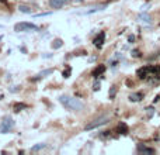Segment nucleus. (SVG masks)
I'll list each match as a JSON object with an SVG mask.
<instances>
[{
	"instance_id": "f257e3e1",
	"label": "nucleus",
	"mask_w": 160,
	"mask_h": 155,
	"mask_svg": "<svg viewBox=\"0 0 160 155\" xmlns=\"http://www.w3.org/2000/svg\"><path fill=\"white\" fill-rule=\"evenodd\" d=\"M59 103L63 106L65 109L70 111H82L84 109V104L76 97H72V96H61L59 97Z\"/></svg>"
},
{
	"instance_id": "f03ea898",
	"label": "nucleus",
	"mask_w": 160,
	"mask_h": 155,
	"mask_svg": "<svg viewBox=\"0 0 160 155\" xmlns=\"http://www.w3.org/2000/svg\"><path fill=\"white\" fill-rule=\"evenodd\" d=\"M37 31L38 27L34 24V23H28V21H21V23H17L14 25V31L17 33H27V31Z\"/></svg>"
},
{
	"instance_id": "7ed1b4c3",
	"label": "nucleus",
	"mask_w": 160,
	"mask_h": 155,
	"mask_svg": "<svg viewBox=\"0 0 160 155\" xmlns=\"http://www.w3.org/2000/svg\"><path fill=\"white\" fill-rule=\"evenodd\" d=\"M110 121V117L108 116H100V117H97V119H94L91 123H89L87 126H86V131L87 130H94V128H97V127H100V126H104V124H107V123Z\"/></svg>"
},
{
	"instance_id": "20e7f679",
	"label": "nucleus",
	"mask_w": 160,
	"mask_h": 155,
	"mask_svg": "<svg viewBox=\"0 0 160 155\" xmlns=\"http://www.w3.org/2000/svg\"><path fill=\"white\" fill-rule=\"evenodd\" d=\"M14 128V120L11 117H4L0 123V134H7Z\"/></svg>"
},
{
	"instance_id": "39448f33",
	"label": "nucleus",
	"mask_w": 160,
	"mask_h": 155,
	"mask_svg": "<svg viewBox=\"0 0 160 155\" xmlns=\"http://www.w3.org/2000/svg\"><path fill=\"white\" fill-rule=\"evenodd\" d=\"M104 41H106V33H104V31H101V33L94 38L93 44H94V47H97V48H101L103 44H104Z\"/></svg>"
},
{
	"instance_id": "423d86ee",
	"label": "nucleus",
	"mask_w": 160,
	"mask_h": 155,
	"mask_svg": "<svg viewBox=\"0 0 160 155\" xmlns=\"http://www.w3.org/2000/svg\"><path fill=\"white\" fill-rule=\"evenodd\" d=\"M69 0H49V6L51 9H62Z\"/></svg>"
},
{
	"instance_id": "0eeeda50",
	"label": "nucleus",
	"mask_w": 160,
	"mask_h": 155,
	"mask_svg": "<svg viewBox=\"0 0 160 155\" xmlns=\"http://www.w3.org/2000/svg\"><path fill=\"white\" fill-rule=\"evenodd\" d=\"M52 72H53V69H52V68H49V69H44L42 72H39L38 75H35V76L32 78L31 80H32V82H37V80H39V79H42V78L48 76V75H51Z\"/></svg>"
},
{
	"instance_id": "6e6552de",
	"label": "nucleus",
	"mask_w": 160,
	"mask_h": 155,
	"mask_svg": "<svg viewBox=\"0 0 160 155\" xmlns=\"http://www.w3.org/2000/svg\"><path fill=\"white\" fill-rule=\"evenodd\" d=\"M149 73H150V67H143L140 69H138V72H136L139 79H146L149 76Z\"/></svg>"
},
{
	"instance_id": "1a4fd4ad",
	"label": "nucleus",
	"mask_w": 160,
	"mask_h": 155,
	"mask_svg": "<svg viewBox=\"0 0 160 155\" xmlns=\"http://www.w3.org/2000/svg\"><path fill=\"white\" fill-rule=\"evenodd\" d=\"M104 72H106V67H104V65H98V67L93 71V73H91V75H93L94 78H98L100 75H103Z\"/></svg>"
},
{
	"instance_id": "9d476101",
	"label": "nucleus",
	"mask_w": 160,
	"mask_h": 155,
	"mask_svg": "<svg viewBox=\"0 0 160 155\" xmlns=\"http://www.w3.org/2000/svg\"><path fill=\"white\" fill-rule=\"evenodd\" d=\"M138 20L143 23H152V17H150L149 14H146V13H140L138 16Z\"/></svg>"
},
{
	"instance_id": "9b49d317",
	"label": "nucleus",
	"mask_w": 160,
	"mask_h": 155,
	"mask_svg": "<svg viewBox=\"0 0 160 155\" xmlns=\"http://www.w3.org/2000/svg\"><path fill=\"white\" fill-rule=\"evenodd\" d=\"M142 99H143L142 93H132V95H129V100L131 102H140Z\"/></svg>"
},
{
	"instance_id": "f8f14e48",
	"label": "nucleus",
	"mask_w": 160,
	"mask_h": 155,
	"mask_svg": "<svg viewBox=\"0 0 160 155\" xmlns=\"http://www.w3.org/2000/svg\"><path fill=\"white\" fill-rule=\"evenodd\" d=\"M138 151L139 152H146V154H155V150L148 148V147H145V145H138Z\"/></svg>"
},
{
	"instance_id": "ddd939ff",
	"label": "nucleus",
	"mask_w": 160,
	"mask_h": 155,
	"mask_svg": "<svg viewBox=\"0 0 160 155\" xmlns=\"http://www.w3.org/2000/svg\"><path fill=\"white\" fill-rule=\"evenodd\" d=\"M18 10L21 11V13H24V14H31L32 13L31 7H30V6H24V4H20V6H18Z\"/></svg>"
},
{
	"instance_id": "4468645a",
	"label": "nucleus",
	"mask_w": 160,
	"mask_h": 155,
	"mask_svg": "<svg viewBox=\"0 0 160 155\" xmlns=\"http://www.w3.org/2000/svg\"><path fill=\"white\" fill-rule=\"evenodd\" d=\"M46 147V144H44V143H39V144H35L34 147H31V152H38V151H41Z\"/></svg>"
},
{
	"instance_id": "2eb2a0df",
	"label": "nucleus",
	"mask_w": 160,
	"mask_h": 155,
	"mask_svg": "<svg viewBox=\"0 0 160 155\" xmlns=\"http://www.w3.org/2000/svg\"><path fill=\"white\" fill-rule=\"evenodd\" d=\"M118 131H119V134H128V126L125 123H121L118 126Z\"/></svg>"
},
{
	"instance_id": "dca6fc26",
	"label": "nucleus",
	"mask_w": 160,
	"mask_h": 155,
	"mask_svg": "<svg viewBox=\"0 0 160 155\" xmlns=\"http://www.w3.org/2000/svg\"><path fill=\"white\" fill-rule=\"evenodd\" d=\"M62 45H63V41H62L61 38H56V40H53V43H52V48H53V49H59Z\"/></svg>"
},
{
	"instance_id": "f3484780",
	"label": "nucleus",
	"mask_w": 160,
	"mask_h": 155,
	"mask_svg": "<svg viewBox=\"0 0 160 155\" xmlns=\"http://www.w3.org/2000/svg\"><path fill=\"white\" fill-rule=\"evenodd\" d=\"M110 99H114L115 97V95H117V86H112V88L110 89Z\"/></svg>"
},
{
	"instance_id": "a211bd4d",
	"label": "nucleus",
	"mask_w": 160,
	"mask_h": 155,
	"mask_svg": "<svg viewBox=\"0 0 160 155\" xmlns=\"http://www.w3.org/2000/svg\"><path fill=\"white\" fill-rule=\"evenodd\" d=\"M70 73H72V68L67 67V69L62 72V76H63V78H69V76H70Z\"/></svg>"
},
{
	"instance_id": "6ab92c4d",
	"label": "nucleus",
	"mask_w": 160,
	"mask_h": 155,
	"mask_svg": "<svg viewBox=\"0 0 160 155\" xmlns=\"http://www.w3.org/2000/svg\"><path fill=\"white\" fill-rule=\"evenodd\" d=\"M25 107H27V104H18V103H17V104H16V106H14V109H16V111H20V109H25Z\"/></svg>"
},
{
	"instance_id": "aec40b11",
	"label": "nucleus",
	"mask_w": 160,
	"mask_h": 155,
	"mask_svg": "<svg viewBox=\"0 0 160 155\" xmlns=\"http://www.w3.org/2000/svg\"><path fill=\"white\" fill-rule=\"evenodd\" d=\"M93 90L94 92H97V90H100V82H94V85H93Z\"/></svg>"
},
{
	"instance_id": "412c9836",
	"label": "nucleus",
	"mask_w": 160,
	"mask_h": 155,
	"mask_svg": "<svg viewBox=\"0 0 160 155\" xmlns=\"http://www.w3.org/2000/svg\"><path fill=\"white\" fill-rule=\"evenodd\" d=\"M132 55H133V56H140V52H139V51H136V49H135V51L132 52Z\"/></svg>"
},
{
	"instance_id": "4be33fe9",
	"label": "nucleus",
	"mask_w": 160,
	"mask_h": 155,
	"mask_svg": "<svg viewBox=\"0 0 160 155\" xmlns=\"http://www.w3.org/2000/svg\"><path fill=\"white\" fill-rule=\"evenodd\" d=\"M129 43H133V41H135V37H133V35H129Z\"/></svg>"
},
{
	"instance_id": "5701e85b",
	"label": "nucleus",
	"mask_w": 160,
	"mask_h": 155,
	"mask_svg": "<svg viewBox=\"0 0 160 155\" xmlns=\"http://www.w3.org/2000/svg\"><path fill=\"white\" fill-rule=\"evenodd\" d=\"M51 56H53V54H44L42 58H51Z\"/></svg>"
},
{
	"instance_id": "b1692460",
	"label": "nucleus",
	"mask_w": 160,
	"mask_h": 155,
	"mask_svg": "<svg viewBox=\"0 0 160 155\" xmlns=\"http://www.w3.org/2000/svg\"><path fill=\"white\" fill-rule=\"evenodd\" d=\"M10 90H11V92H17V90H18V86H13Z\"/></svg>"
},
{
	"instance_id": "393cba45",
	"label": "nucleus",
	"mask_w": 160,
	"mask_h": 155,
	"mask_svg": "<svg viewBox=\"0 0 160 155\" xmlns=\"http://www.w3.org/2000/svg\"><path fill=\"white\" fill-rule=\"evenodd\" d=\"M72 1H76V3H83L84 0H72Z\"/></svg>"
},
{
	"instance_id": "a878e982",
	"label": "nucleus",
	"mask_w": 160,
	"mask_h": 155,
	"mask_svg": "<svg viewBox=\"0 0 160 155\" xmlns=\"http://www.w3.org/2000/svg\"><path fill=\"white\" fill-rule=\"evenodd\" d=\"M0 3H3V4H7V0H0Z\"/></svg>"
},
{
	"instance_id": "bb28decb",
	"label": "nucleus",
	"mask_w": 160,
	"mask_h": 155,
	"mask_svg": "<svg viewBox=\"0 0 160 155\" xmlns=\"http://www.w3.org/2000/svg\"><path fill=\"white\" fill-rule=\"evenodd\" d=\"M1 97H3V96H1V95H0V99H1Z\"/></svg>"
},
{
	"instance_id": "cd10ccee",
	"label": "nucleus",
	"mask_w": 160,
	"mask_h": 155,
	"mask_svg": "<svg viewBox=\"0 0 160 155\" xmlns=\"http://www.w3.org/2000/svg\"><path fill=\"white\" fill-rule=\"evenodd\" d=\"M0 28H1V25H0Z\"/></svg>"
}]
</instances>
